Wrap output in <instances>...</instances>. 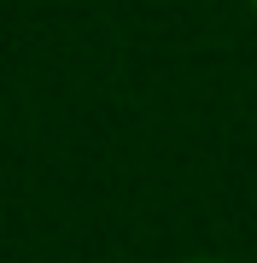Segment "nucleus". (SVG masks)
Instances as JSON below:
<instances>
[{
	"label": "nucleus",
	"mask_w": 257,
	"mask_h": 263,
	"mask_svg": "<svg viewBox=\"0 0 257 263\" xmlns=\"http://www.w3.org/2000/svg\"><path fill=\"white\" fill-rule=\"evenodd\" d=\"M193 263H210V257H193Z\"/></svg>",
	"instance_id": "1"
},
{
	"label": "nucleus",
	"mask_w": 257,
	"mask_h": 263,
	"mask_svg": "<svg viewBox=\"0 0 257 263\" xmlns=\"http://www.w3.org/2000/svg\"><path fill=\"white\" fill-rule=\"evenodd\" d=\"M251 6H257V0H251Z\"/></svg>",
	"instance_id": "2"
}]
</instances>
